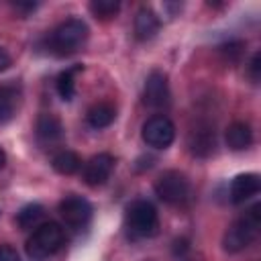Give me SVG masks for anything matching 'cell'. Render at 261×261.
<instances>
[{
    "label": "cell",
    "mask_w": 261,
    "mask_h": 261,
    "mask_svg": "<svg viewBox=\"0 0 261 261\" xmlns=\"http://www.w3.org/2000/svg\"><path fill=\"white\" fill-rule=\"evenodd\" d=\"M90 29L82 18H67L59 22L47 37V49L57 57L77 53L88 41Z\"/></svg>",
    "instance_id": "obj_1"
},
{
    "label": "cell",
    "mask_w": 261,
    "mask_h": 261,
    "mask_svg": "<svg viewBox=\"0 0 261 261\" xmlns=\"http://www.w3.org/2000/svg\"><path fill=\"white\" fill-rule=\"evenodd\" d=\"M261 230V204L249 208L243 216L232 220L222 237V249L226 253H239L247 249Z\"/></svg>",
    "instance_id": "obj_2"
},
{
    "label": "cell",
    "mask_w": 261,
    "mask_h": 261,
    "mask_svg": "<svg viewBox=\"0 0 261 261\" xmlns=\"http://www.w3.org/2000/svg\"><path fill=\"white\" fill-rule=\"evenodd\" d=\"M63 239H65V234H63V228H61L59 222H53V220L43 222L29 237V241H27V255L31 259H35V261L47 259V257H51L53 253H57L61 249Z\"/></svg>",
    "instance_id": "obj_3"
},
{
    "label": "cell",
    "mask_w": 261,
    "mask_h": 261,
    "mask_svg": "<svg viewBox=\"0 0 261 261\" xmlns=\"http://www.w3.org/2000/svg\"><path fill=\"white\" fill-rule=\"evenodd\" d=\"M124 222L126 228L133 237L145 239V237H153L159 228V216L155 206L149 200H135L126 206L124 212Z\"/></svg>",
    "instance_id": "obj_4"
},
{
    "label": "cell",
    "mask_w": 261,
    "mask_h": 261,
    "mask_svg": "<svg viewBox=\"0 0 261 261\" xmlns=\"http://www.w3.org/2000/svg\"><path fill=\"white\" fill-rule=\"evenodd\" d=\"M153 190H155V194L161 202L171 204V206L184 204L190 198V181L181 171H175V169L163 171L155 179Z\"/></svg>",
    "instance_id": "obj_5"
},
{
    "label": "cell",
    "mask_w": 261,
    "mask_h": 261,
    "mask_svg": "<svg viewBox=\"0 0 261 261\" xmlns=\"http://www.w3.org/2000/svg\"><path fill=\"white\" fill-rule=\"evenodd\" d=\"M143 141L153 149H167L175 139V126L165 114H153L143 124Z\"/></svg>",
    "instance_id": "obj_6"
},
{
    "label": "cell",
    "mask_w": 261,
    "mask_h": 261,
    "mask_svg": "<svg viewBox=\"0 0 261 261\" xmlns=\"http://www.w3.org/2000/svg\"><path fill=\"white\" fill-rule=\"evenodd\" d=\"M59 214L69 228L80 230V228H86L92 218V204L86 198L71 194L59 202Z\"/></svg>",
    "instance_id": "obj_7"
},
{
    "label": "cell",
    "mask_w": 261,
    "mask_h": 261,
    "mask_svg": "<svg viewBox=\"0 0 261 261\" xmlns=\"http://www.w3.org/2000/svg\"><path fill=\"white\" fill-rule=\"evenodd\" d=\"M143 96H145V104L151 106V108H157V110L169 108V104H171V92H169L167 75L163 71H159V69H153L147 75V80H145Z\"/></svg>",
    "instance_id": "obj_8"
},
{
    "label": "cell",
    "mask_w": 261,
    "mask_h": 261,
    "mask_svg": "<svg viewBox=\"0 0 261 261\" xmlns=\"http://www.w3.org/2000/svg\"><path fill=\"white\" fill-rule=\"evenodd\" d=\"M112 169H114V157L110 153H98L88 159L82 175L90 188H100L110 179Z\"/></svg>",
    "instance_id": "obj_9"
},
{
    "label": "cell",
    "mask_w": 261,
    "mask_h": 261,
    "mask_svg": "<svg viewBox=\"0 0 261 261\" xmlns=\"http://www.w3.org/2000/svg\"><path fill=\"white\" fill-rule=\"evenodd\" d=\"M188 147H190V153L196 155V157L212 155L214 147H216L214 126H210V124H196V128H192L190 135H188Z\"/></svg>",
    "instance_id": "obj_10"
},
{
    "label": "cell",
    "mask_w": 261,
    "mask_h": 261,
    "mask_svg": "<svg viewBox=\"0 0 261 261\" xmlns=\"http://www.w3.org/2000/svg\"><path fill=\"white\" fill-rule=\"evenodd\" d=\"M261 190V177L257 173H241L230 181L228 196L232 204H243Z\"/></svg>",
    "instance_id": "obj_11"
},
{
    "label": "cell",
    "mask_w": 261,
    "mask_h": 261,
    "mask_svg": "<svg viewBox=\"0 0 261 261\" xmlns=\"http://www.w3.org/2000/svg\"><path fill=\"white\" fill-rule=\"evenodd\" d=\"M35 133H37V139L43 145H53V143H59L63 139V124H61V120L55 114L43 112L37 118Z\"/></svg>",
    "instance_id": "obj_12"
},
{
    "label": "cell",
    "mask_w": 261,
    "mask_h": 261,
    "mask_svg": "<svg viewBox=\"0 0 261 261\" xmlns=\"http://www.w3.org/2000/svg\"><path fill=\"white\" fill-rule=\"evenodd\" d=\"M159 29H161L159 16L151 8L143 6L135 16V35H137V39L139 41H151L159 33Z\"/></svg>",
    "instance_id": "obj_13"
},
{
    "label": "cell",
    "mask_w": 261,
    "mask_h": 261,
    "mask_svg": "<svg viewBox=\"0 0 261 261\" xmlns=\"http://www.w3.org/2000/svg\"><path fill=\"white\" fill-rule=\"evenodd\" d=\"M224 141H226L228 149L243 151V149H247L253 143V130H251V126L247 122L237 120V122L228 124L226 133H224Z\"/></svg>",
    "instance_id": "obj_14"
},
{
    "label": "cell",
    "mask_w": 261,
    "mask_h": 261,
    "mask_svg": "<svg viewBox=\"0 0 261 261\" xmlns=\"http://www.w3.org/2000/svg\"><path fill=\"white\" fill-rule=\"evenodd\" d=\"M114 118H116V110H114V106L108 104V102H98V104H94V106L88 110V114H86V120H88V124H90L92 128H106V126H110V124L114 122Z\"/></svg>",
    "instance_id": "obj_15"
},
{
    "label": "cell",
    "mask_w": 261,
    "mask_h": 261,
    "mask_svg": "<svg viewBox=\"0 0 261 261\" xmlns=\"http://www.w3.org/2000/svg\"><path fill=\"white\" fill-rule=\"evenodd\" d=\"M51 165L61 175H73V173H77L82 169V159H80L77 153H73L69 149H61V151H57L53 155Z\"/></svg>",
    "instance_id": "obj_16"
},
{
    "label": "cell",
    "mask_w": 261,
    "mask_h": 261,
    "mask_svg": "<svg viewBox=\"0 0 261 261\" xmlns=\"http://www.w3.org/2000/svg\"><path fill=\"white\" fill-rule=\"evenodd\" d=\"M18 102V92L10 84H0V124L8 122L14 116Z\"/></svg>",
    "instance_id": "obj_17"
},
{
    "label": "cell",
    "mask_w": 261,
    "mask_h": 261,
    "mask_svg": "<svg viewBox=\"0 0 261 261\" xmlns=\"http://www.w3.org/2000/svg\"><path fill=\"white\" fill-rule=\"evenodd\" d=\"M43 214H45V208L41 204H37V202L27 204V206H22L16 212V224L20 228H24V230L27 228H37L39 222H41V218H43Z\"/></svg>",
    "instance_id": "obj_18"
},
{
    "label": "cell",
    "mask_w": 261,
    "mask_h": 261,
    "mask_svg": "<svg viewBox=\"0 0 261 261\" xmlns=\"http://www.w3.org/2000/svg\"><path fill=\"white\" fill-rule=\"evenodd\" d=\"M77 71H82V65L69 67V69H65L57 75L55 86H57V92H59L61 100H65V102L73 100V96H75V73Z\"/></svg>",
    "instance_id": "obj_19"
},
{
    "label": "cell",
    "mask_w": 261,
    "mask_h": 261,
    "mask_svg": "<svg viewBox=\"0 0 261 261\" xmlns=\"http://www.w3.org/2000/svg\"><path fill=\"white\" fill-rule=\"evenodd\" d=\"M118 10H120L118 0H92L90 2V12L96 18H102V20H108V18L116 16Z\"/></svg>",
    "instance_id": "obj_20"
},
{
    "label": "cell",
    "mask_w": 261,
    "mask_h": 261,
    "mask_svg": "<svg viewBox=\"0 0 261 261\" xmlns=\"http://www.w3.org/2000/svg\"><path fill=\"white\" fill-rule=\"evenodd\" d=\"M220 55L224 57V61L228 63H239L241 57H243V51H245V43L243 41H228V43H222L218 47Z\"/></svg>",
    "instance_id": "obj_21"
},
{
    "label": "cell",
    "mask_w": 261,
    "mask_h": 261,
    "mask_svg": "<svg viewBox=\"0 0 261 261\" xmlns=\"http://www.w3.org/2000/svg\"><path fill=\"white\" fill-rule=\"evenodd\" d=\"M249 75L253 82H259L261 77V53L255 51L253 57H251V63H249Z\"/></svg>",
    "instance_id": "obj_22"
},
{
    "label": "cell",
    "mask_w": 261,
    "mask_h": 261,
    "mask_svg": "<svg viewBox=\"0 0 261 261\" xmlns=\"http://www.w3.org/2000/svg\"><path fill=\"white\" fill-rule=\"evenodd\" d=\"M0 261H20L18 253L10 245H0Z\"/></svg>",
    "instance_id": "obj_23"
},
{
    "label": "cell",
    "mask_w": 261,
    "mask_h": 261,
    "mask_svg": "<svg viewBox=\"0 0 261 261\" xmlns=\"http://www.w3.org/2000/svg\"><path fill=\"white\" fill-rule=\"evenodd\" d=\"M173 245H175V247H173V253H175V255H184V253H186V251L190 249V247H188V241H186V239H179V241H175Z\"/></svg>",
    "instance_id": "obj_24"
},
{
    "label": "cell",
    "mask_w": 261,
    "mask_h": 261,
    "mask_svg": "<svg viewBox=\"0 0 261 261\" xmlns=\"http://www.w3.org/2000/svg\"><path fill=\"white\" fill-rule=\"evenodd\" d=\"M16 10H22V12H31V10H35L37 8V4L35 2H29V4H24V2H14L12 4Z\"/></svg>",
    "instance_id": "obj_25"
},
{
    "label": "cell",
    "mask_w": 261,
    "mask_h": 261,
    "mask_svg": "<svg viewBox=\"0 0 261 261\" xmlns=\"http://www.w3.org/2000/svg\"><path fill=\"white\" fill-rule=\"evenodd\" d=\"M8 65H10V57H8V53L4 49H0V71H4Z\"/></svg>",
    "instance_id": "obj_26"
},
{
    "label": "cell",
    "mask_w": 261,
    "mask_h": 261,
    "mask_svg": "<svg viewBox=\"0 0 261 261\" xmlns=\"http://www.w3.org/2000/svg\"><path fill=\"white\" fill-rule=\"evenodd\" d=\"M4 163H6V153H4V149L0 147V169L4 167Z\"/></svg>",
    "instance_id": "obj_27"
}]
</instances>
